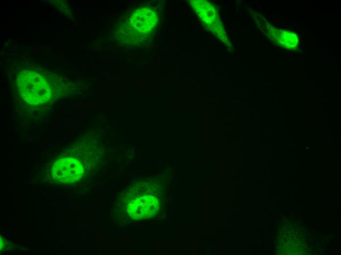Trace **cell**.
<instances>
[{
  "mask_svg": "<svg viewBox=\"0 0 341 255\" xmlns=\"http://www.w3.org/2000/svg\"><path fill=\"white\" fill-rule=\"evenodd\" d=\"M16 85L22 99L27 103L37 105L49 101L51 88L47 79L40 74L28 70L19 73Z\"/></svg>",
  "mask_w": 341,
  "mask_h": 255,
  "instance_id": "1",
  "label": "cell"
},
{
  "mask_svg": "<svg viewBox=\"0 0 341 255\" xmlns=\"http://www.w3.org/2000/svg\"><path fill=\"white\" fill-rule=\"evenodd\" d=\"M83 173L80 162L73 157H63L58 159L51 169V175L59 182L72 183L77 181Z\"/></svg>",
  "mask_w": 341,
  "mask_h": 255,
  "instance_id": "2",
  "label": "cell"
},
{
  "mask_svg": "<svg viewBox=\"0 0 341 255\" xmlns=\"http://www.w3.org/2000/svg\"><path fill=\"white\" fill-rule=\"evenodd\" d=\"M194 2L196 5L195 10L197 14L199 16L202 21L210 28L213 31H216V33L221 34L220 29V22L218 20V17L213 6L210 3L205 1L195 0Z\"/></svg>",
  "mask_w": 341,
  "mask_h": 255,
  "instance_id": "3",
  "label": "cell"
}]
</instances>
